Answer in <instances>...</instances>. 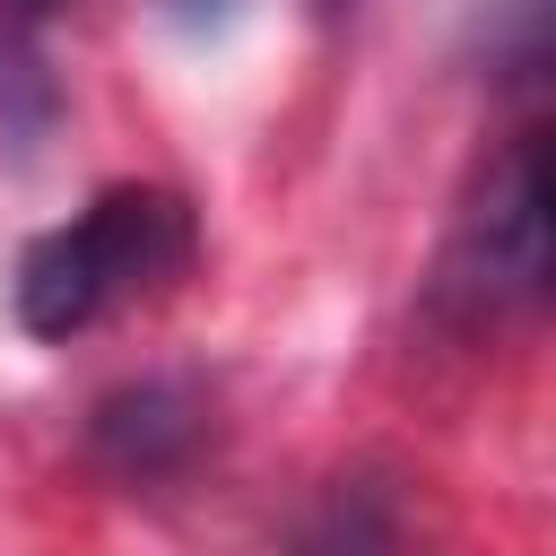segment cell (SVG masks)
<instances>
[{
  "label": "cell",
  "mask_w": 556,
  "mask_h": 556,
  "mask_svg": "<svg viewBox=\"0 0 556 556\" xmlns=\"http://www.w3.org/2000/svg\"><path fill=\"white\" fill-rule=\"evenodd\" d=\"M191 208L156 182H113L96 191L70 226L35 235L17 252V278H9V304L35 339H78L96 330L104 313L174 287L191 269Z\"/></svg>",
  "instance_id": "1"
},
{
  "label": "cell",
  "mask_w": 556,
  "mask_h": 556,
  "mask_svg": "<svg viewBox=\"0 0 556 556\" xmlns=\"http://www.w3.org/2000/svg\"><path fill=\"white\" fill-rule=\"evenodd\" d=\"M443 287L469 304H513V295L556 304V130H539L486 174V191L452 235Z\"/></svg>",
  "instance_id": "2"
},
{
  "label": "cell",
  "mask_w": 556,
  "mask_h": 556,
  "mask_svg": "<svg viewBox=\"0 0 556 556\" xmlns=\"http://www.w3.org/2000/svg\"><path fill=\"white\" fill-rule=\"evenodd\" d=\"M87 443H96V460L122 469V478H165V469L200 443V408H191V391H174V382H139V391H113V400L96 408Z\"/></svg>",
  "instance_id": "3"
},
{
  "label": "cell",
  "mask_w": 556,
  "mask_h": 556,
  "mask_svg": "<svg viewBox=\"0 0 556 556\" xmlns=\"http://www.w3.org/2000/svg\"><path fill=\"white\" fill-rule=\"evenodd\" d=\"M52 122V70L17 43V35H0V139H35Z\"/></svg>",
  "instance_id": "4"
},
{
  "label": "cell",
  "mask_w": 556,
  "mask_h": 556,
  "mask_svg": "<svg viewBox=\"0 0 556 556\" xmlns=\"http://www.w3.org/2000/svg\"><path fill=\"white\" fill-rule=\"evenodd\" d=\"M486 43H495L504 78H556V0H504Z\"/></svg>",
  "instance_id": "5"
},
{
  "label": "cell",
  "mask_w": 556,
  "mask_h": 556,
  "mask_svg": "<svg viewBox=\"0 0 556 556\" xmlns=\"http://www.w3.org/2000/svg\"><path fill=\"white\" fill-rule=\"evenodd\" d=\"M0 9H17V17H43V9H61V0H0Z\"/></svg>",
  "instance_id": "6"
}]
</instances>
